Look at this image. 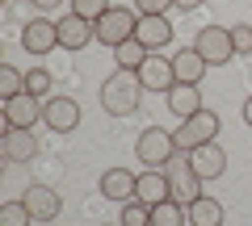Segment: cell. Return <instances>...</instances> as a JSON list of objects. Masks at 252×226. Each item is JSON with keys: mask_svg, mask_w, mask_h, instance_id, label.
I'll list each match as a JSON object with an SVG mask.
<instances>
[{"mask_svg": "<svg viewBox=\"0 0 252 226\" xmlns=\"http://www.w3.org/2000/svg\"><path fill=\"white\" fill-rule=\"evenodd\" d=\"M143 92L147 88L139 84V72L114 67V75H105V84H101V109H105L109 118H130L143 105Z\"/></svg>", "mask_w": 252, "mask_h": 226, "instance_id": "cell-1", "label": "cell"}, {"mask_svg": "<svg viewBox=\"0 0 252 226\" xmlns=\"http://www.w3.org/2000/svg\"><path fill=\"white\" fill-rule=\"evenodd\" d=\"M135 25H139L135 9H126V4H109V13H101V17L93 21V34H97L101 46H122V42L135 38Z\"/></svg>", "mask_w": 252, "mask_h": 226, "instance_id": "cell-2", "label": "cell"}, {"mask_svg": "<svg viewBox=\"0 0 252 226\" xmlns=\"http://www.w3.org/2000/svg\"><path fill=\"white\" fill-rule=\"evenodd\" d=\"M219 113L215 109H202V113H193V118H185L177 130H172V138H177V151H193V147H206L219 138Z\"/></svg>", "mask_w": 252, "mask_h": 226, "instance_id": "cell-3", "label": "cell"}, {"mask_svg": "<svg viewBox=\"0 0 252 226\" xmlns=\"http://www.w3.org/2000/svg\"><path fill=\"white\" fill-rule=\"evenodd\" d=\"M193 50L206 59L210 67H223L235 59V42H231V29L227 25H202L198 38H193Z\"/></svg>", "mask_w": 252, "mask_h": 226, "instance_id": "cell-4", "label": "cell"}, {"mask_svg": "<svg viewBox=\"0 0 252 226\" xmlns=\"http://www.w3.org/2000/svg\"><path fill=\"white\" fill-rule=\"evenodd\" d=\"M135 151H139V159H143L147 168H168L172 155H177V138H172V130H164V126H147L143 134H139Z\"/></svg>", "mask_w": 252, "mask_h": 226, "instance_id": "cell-5", "label": "cell"}, {"mask_svg": "<svg viewBox=\"0 0 252 226\" xmlns=\"http://www.w3.org/2000/svg\"><path fill=\"white\" fill-rule=\"evenodd\" d=\"M172 21L168 13H139V25H135V42H143L152 54H160L164 46H172Z\"/></svg>", "mask_w": 252, "mask_h": 226, "instance_id": "cell-6", "label": "cell"}, {"mask_svg": "<svg viewBox=\"0 0 252 226\" xmlns=\"http://www.w3.org/2000/svg\"><path fill=\"white\" fill-rule=\"evenodd\" d=\"M55 46H59V21H51V17L26 21V29H21V50H30V54H51Z\"/></svg>", "mask_w": 252, "mask_h": 226, "instance_id": "cell-7", "label": "cell"}, {"mask_svg": "<svg viewBox=\"0 0 252 226\" xmlns=\"http://www.w3.org/2000/svg\"><path fill=\"white\" fill-rule=\"evenodd\" d=\"M42 126L55 130V134H72V130L80 126V105H76L72 97H46Z\"/></svg>", "mask_w": 252, "mask_h": 226, "instance_id": "cell-8", "label": "cell"}, {"mask_svg": "<svg viewBox=\"0 0 252 226\" xmlns=\"http://www.w3.org/2000/svg\"><path fill=\"white\" fill-rule=\"evenodd\" d=\"M21 201H26V209L34 214V222H51V218L63 214V197L51 184H30V189L21 193Z\"/></svg>", "mask_w": 252, "mask_h": 226, "instance_id": "cell-9", "label": "cell"}, {"mask_svg": "<svg viewBox=\"0 0 252 226\" xmlns=\"http://www.w3.org/2000/svg\"><path fill=\"white\" fill-rule=\"evenodd\" d=\"M42 100L30 97V92H21V97L4 100V126H17V130H34L38 122H42Z\"/></svg>", "mask_w": 252, "mask_h": 226, "instance_id": "cell-10", "label": "cell"}, {"mask_svg": "<svg viewBox=\"0 0 252 226\" xmlns=\"http://www.w3.org/2000/svg\"><path fill=\"white\" fill-rule=\"evenodd\" d=\"M0 147H4V159H9V163H34V159H38V138H34V130L4 126Z\"/></svg>", "mask_w": 252, "mask_h": 226, "instance_id": "cell-11", "label": "cell"}, {"mask_svg": "<svg viewBox=\"0 0 252 226\" xmlns=\"http://www.w3.org/2000/svg\"><path fill=\"white\" fill-rule=\"evenodd\" d=\"M189 168L202 176V180H219L227 172V151L219 143H206V147H193L189 151Z\"/></svg>", "mask_w": 252, "mask_h": 226, "instance_id": "cell-12", "label": "cell"}, {"mask_svg": "<svg viewBox=\"0 0 252 226\" xmlns=\"http://www.w3.org/2000/svg\"><path fill=\"white\" fill-rule=\"evenodd\" d=\"M135 184H139V176L130 172V168H105V172H101V197L126 205V201L135 197Z\"/></svg>", "mask_w": 252, "mask_h": 226, "instance_id": "cell-13", "label": "cell"}, {"mask_svg": "<svg viewBox=\"0 0 252 226\" xmlns=\"http://www.w3.org/2000/svg\"><path fill=\"white\" fill-rule=\"evenodd\" d=\"M139 84H143L147 92H168L172 84H177V75H172V59H164V54H147L143 67H139Z\"/></svg>", "mask_w": 252, "mask_h": 226, "instance_id": "cell-14", "label": "cell"}, {"mask_svg": "<svg viewBox=\"0 0 252 226\" xmlns=\"http://www.w3.org/2000/svg\"><path fill=\"white\" fill-rule=\"evenodd\" d=\"M135 197L147 201V205H160V201L172 197V180L164 168H147V172H139V184H135Z\"/></svg>", "mask_w": 252, "mask_h": 226, "instance_id": "cell-15", "label": "cell"}, {"mask_svg": "<svg viewBox=\"0 0 252 226\" xmlns=\"http://www.w3.org/2000/svg\"><path fill=\"white\" fill-rule=\"evenodd\" d=\"M206 59H202L193 46H181L177 54H172V75H177V84H202L206 80Z\"/></svg>", "mask_w": 252, "mask_h": 226, "instance_id": "cell-16", "label": "cell"}, {"mask_svg": "<svg viewBox=\"0 0 252 226\" xmlns=\"http://www.w3.org/2000/svg\"><path fill=\"white\" fill-rule=\"evenodd\" d=\"M164 100H168V113H177L181 122L206 109V105H202V92H198V84H172V88L164 92Z\"/></svg>", "mask_w": 252, "mask_h": 226, "instance_id": "cell-17", "label": "cell"}, {"mask_svg": "<svg viewBox=\"0 0 252 226\" xmlns=\"http://www.w3.org/2000/svg\"><path fill=\"white\" fill-rule=\"evenodd\" d=\"M93 38H97V34H93V21L76 17V13L59 17V46H63V50H84Z\"/></svg>", "mask_w": 252, "mask_h": 226, "instance_id": "cell-18", "label": "cell"}, {"mask_svg": "<svg viewBox=\"0 0 252 226\" xmlns=\"http://www.w3.org/2000/svg\"><path fill=\"white\" fill-rule=\"evenodd\" d=\"M185 214H189V226H223V205L215 197H206V193L198 201H189Z\"/></svg>", "mask_w": 252, "mask_h": 226, "instance_id": "cell-19", "label": "cell"}, {"mask_svg": "<svg viewBox=\"0 0 252 226\" xmlns=\"http://www.w3.org/2000/svg\"><path fill=\"white\" fill-rule=\"evenodd\" d=\"M147 46L143 42H135V38H130V42H122V46H114V63L122 67V72H139V67H143V59H147Z\"/></svg>", "mask_w": 252, "mask_h": 226, "instance_id": "cell-20", "label": "cell"}, {"mask_svg": "<svg viewBox=\"0 0 252 226\" xmlns=\"http://www.w3.org/2000/svg\"><path fill=\"white\" fill-rule=\"evenodd\" d=\"M152 226H189V214L181 201H160V205H152Z\"/></svg>", "mask_w": 252, "mask_h": 226, "instance_id": "cell-21", "label": "cell"}, {"mask_svg": "<svg viewBox=\"0 0 252 226\" xmlns=\"http://www.w3.org/2000/svg\"><path fill=\"white\" fill-rule=\"evenodd\" d=\"M118 226H152V205L139 197H130L122 205V214H118Z\"/></svg>", "mask_w": 252, "mask_h": 226, "instance_id": "cell-22", "label": "cell"}, {"mask_svg": "<svg viewBox=\"0 0 252 226\" xmlns=\"http://www.w3.org/2000/svg\"><path fill=\"white\" fill-rule=\"evenodd\" d=\"M21 92H26V72H17L13 63H0V97L13 100V97H21Z\"/></svg>", "mask_w": 252, "mask_h": 226, "instance_id": "cell-23", "label": "cell"}, {"mask_svg": "<svg viewBox=\"0 0 252 226\" xmlns=\"http://www.w3.org/2000/svg\"><path fill=\"white\" fill-rule=\"evenodd\" d=\"M34 214L26 209V201H4L0 205V226H30Z\"/></svg>", "mask_w": 252, "mask_h": 226, "instance_id": "cell-24", "label": "cell"}, {"mask_svg": "<svg viewBox=\"0 0 252 226\" xmlns=\"http://www.w3.org/2000/svg\"><path fill=\"white\" fill-rule=\"evenodd\" d=\"M51 84H55V75L46 72V67H30V72H26V92H30V97L42 100L46 92H51Z\"/></svg>", "mask_w": 252, "mask_h": 226, "instance_id": "cell-25", "label": "cell"}, {"mask_svg": "<svg viewBox=\"0 0 252 226\" xmlns=\"http://www.w3.org/2000/svg\"><path fill=\"white\" fill-rule=\"evenodd\" d=\"M72 13L84 21H97L101 13H109V0H72Z\"/></svg>", "mask_w": 252, "mask_h": 226, "instance_id": "cell-26", "label": "cell"}, {"mask_svg": "<svg viewBox=\"0 0 252 226\" xmlns=\"http://www.w3.org/2000/svg\"><path fill=\"white\" fill-rule=\"evenodd\" d=\"M231 42L235 54H252V25H231Z\"/></svg>", "mask_w": 252, "mask_h": 226, "instance_id": "cell-27", "label": "cell"}, {"mask_svg": "<svg viewBox=\"0 0 252 226\" xmlns=\"http://www.w3.org/2000/svg\"><path fill=\"white\" fill-rule=\"evenodd\" d=\"M135 9L139 13H168V9H177V0H135Z\"/></svg>", "mask_w": 252, "mask_h": 226, "instance_id": "cell-28", "label": "cell"}, {"mask_svg": "<svg viewBox=\"0 0 252 226\" xmlns=\"http://www.w3.org/2000/svg\"><path fill=\"white\" fill-rule=\"evenodd\" d=\"M30 4H34V9H59L63 0H30Z\"/></svg>", "mask_w": 252, "mask_h": 226, "instance_id": "cell-29", "label": "cell"}, {"mask_svg": "<svg viewBox=\"0 0 252 226\" xmlns=\"http://www.w3.org/2000/svg\"><path fill=\"white\" fill-rule=\"evenodd\" d=\"M177 9H185V13H193V9H202V0H177Z\"/></svg>", "mask_w": 252, "mask_h": 226, "instance_id": "cell-30", "label": "cell"}, {"mask_svg": "<svg viewBox=\"0 0 252 226\" xmlns=\"http://www.w3.org/2000/svg\"><path fill=\"white\" fill-rule=\"evenodd\" d=\"M244 122H248V126H252V97L244 100Z\"/></svg>", "mask_w": 252, "mask_h": 226, "instance_id": "cell-31", "label": "cell"}]
</instances>
